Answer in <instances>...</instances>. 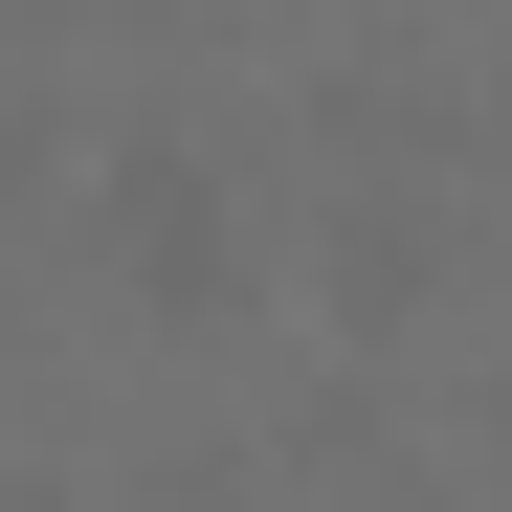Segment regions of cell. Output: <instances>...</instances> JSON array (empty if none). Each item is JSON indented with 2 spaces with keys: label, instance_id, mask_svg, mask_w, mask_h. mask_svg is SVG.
Returning <instances> with one entry per match:
<instances>
[{
  "label": "cell",
  "instance_id": "6da1fadb",
  "mask_svg": "<svg viewBox=\"0 0 512 512\" xmlns=\"http://www.w3.org/2000/svg\"><path fill=\"white\" fill-rule=\"evenodd\" d=\"M112 268H134L156 312H223V290H245V245H223V179H201L179 134H134V156H112Z\"/></svg>",
  "mask_w": 512,
  "mask_h": 512
}]
</instances>
